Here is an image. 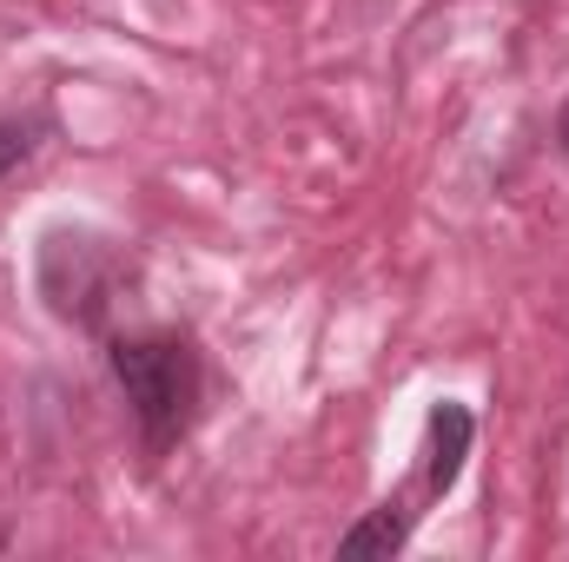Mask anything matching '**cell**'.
Wrapping results in <instances>:
<instances>
[{
	"label": "cell",
	"instance_id": "6da1fadb",
	"mask_svg": "<svg viewBox=\"0 0 569 562\" xmlns=\"http://www.w3.org/2000/svg\"><path fill=\"white\" fill-rule=\"evenodd\" d=\"M113 378L133 404V423H140L146 450H172L186 430H192V411H199V358L186 338L172 331H146V338H120L113 344Z\"/></svg>",
	"mask_w": 569,
	"mask_h": 562
},
{
	"label": "cell",
	"instance_id": "7a4b0ae2",
	"mask_svg": "<svg viewBox=\"0 0 569 562\" xmlns=\"http://www.w3.org/2000/svg\"><path fill=\"white\" fill-rule=\"evenodd\" d=\"M107 284H113V259L100 252V239H73V232L47 239V252H40V291L53 298L60 318L93 324L107 311Z\"/></svg>",
	"mask_w": 569,
	"mask_h": 562
},
{
	"label": "cell",
	"instance_id": "3957f363",
	"mask_svg": "<svg viewBox=\"0 0 569 562\" xmlns=\"http://www.w3.org/2000/svg\"><path fill=\"white\" fill-rule=\"evenodd\" d=\"M470 411L463 404H437L430 411V443H425V490L443 496L457 476H463V456H470Z\"/></svg>",
	"mask_w": 569,
	"mask_h": 562
},
{
	"label": "cell",
	"instance_id": "277c9868",
	"mask_svg": "<svg viewBox=\"0 0 569 562\" xmlns=\"http://www.w3.org/2000/svg\"><path fill=\"white\" fill-rule=\"evenodd\" d=\"M405 543H411V510L405 503H385V510H371L365 523H351L338 536V556H398Z\"/></svg>",
	"mask_w": 569,
	"mask_h": 562
},
{
	"label": "cell",
	"instance_id": "5b68a950",
	"mask_svg": "<svg viewBox=\"0 0 569 562\" xmlns=\"http://www.w3.org/2000/svg\"><path fill=\"white\" fill-rule=\"evenodd\" d=\"M33 133H40L33 120H0V179H7V172L33 152Z\"/></svg>",
	"mask_w": 569,
	"mask_h": 562
},
{
	"label": "cell",
	"instance_id": "8992f818",
	"mask_svg": "<svg viewBox=\"0 0 569 562\" xmlns=\"http://www.w3.org/2000/svg\"><path fill=\"white\" fill-rule=\"evenodd\" d=\"M557 140H563V152H569V100H563V120H557Z\"/></svg>",
	"mask_w": 569,
	"mask_h": 562
}]
</instances>
